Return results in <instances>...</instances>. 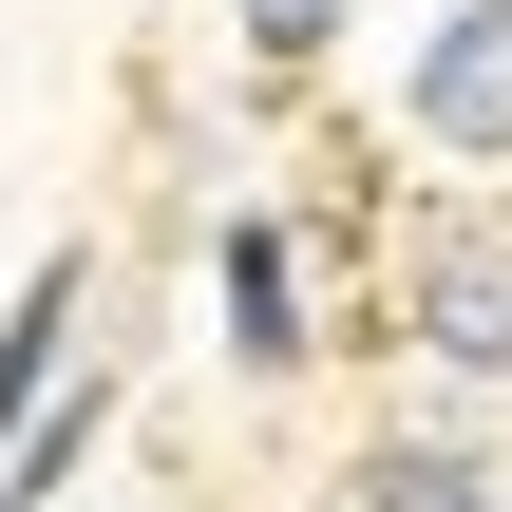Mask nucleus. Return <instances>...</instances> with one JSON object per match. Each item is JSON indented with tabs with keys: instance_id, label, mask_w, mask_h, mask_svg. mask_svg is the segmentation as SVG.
I'll return each mask as SVG.
<instances>
[{
	"instance_id": "nucleus-4",
	"label": "nucleus",
	"mask_w": 512,
	"mask_h": 512,
	"mask_svg": "<svg viewBox=\"0 0 512 512\" xmlns=\"http://www.w3.org/2000/svg\"><path fill=\"white\" fill-rule=\"evenodd\" d=\"M57 342H76V266H38V285H19V323H0V456L57 418Z\"/></svg>"
},
{
	"instance_id": "nucleus-5",
	"label": "nucleus",
	"mask_w": 512,
	"mask_h": 512,
	"mask_svg": "<svg viewBox=\"0 0 512 512\" xmlns=\"http://www.w3.org/2000/svg\"><path fill=\"white\" fill-rule=\"evenodd\" d=\"M361 512H512V494H494L475 437H380V456H361Z\"/></svg>"
},
{
	"instance_id": "nucleus-1",
	"label": "nucleus",
	"mask_w": 512,
	"mask_h": 512,
	"mask_svg": "<svg viewBox=\"0 0 512 512\" xmlns=\"http://www.w3.org/2000/svg\"><path fill=\"white\" fill-rule=\"evenodd\" d=\"M399 323H418V361H437V380H512V209L418 228V266H399Z\"/></svg>"
},
{
	"instance_id": "nucleus-3",
	"label": "nucleus",
	"mask_w": 512,
	"mask_h": 512,
	"mask_svg": "<svg viewBox=\"0 0 512 512\" xmlns=\"http://www.w3.org/2000/svg\"><path fill=\"white\" fill-rule=\"evenodd\" d=\"M209 285H228V361H247V380H285V361L323 342V323H304V247H285L266 209H228V247H209Z\"/></svg>"
},
{
	"instance_id": "nucleus-2",
	"label": "nucleus",
	"mask_w": 512,
	"mask_h": 512,
	"mask_svg": "<svg viewBox=\"0 0 512 512\" xmlns=\"http://www.w3.org/2000/svg\"><path fill=\"white\" fill-rule=\"evenodd\" d=\"M399 114H418V152H437V171H512V0L418 19V76H399Z\"/></svg>"
},
{
	"instance_id": "nucleus-6",
	"label": "nucleus",
	"mask_w": 512,
	"mask_h": 512,
	"mask_svg": "<svg viewBox=\"0 0 512 512\" xmlns=\"http://www.w3.org/2000/svg\"><path fill=\"white\" fill-rule=\"evenodd\" d=\"M228 19H247V57H266V76H304V57H342V19H361V0H228Z\"/></svg>"
}]
</instances>
